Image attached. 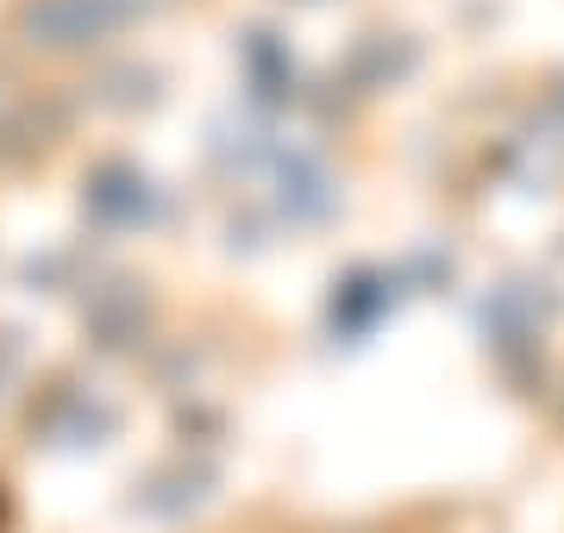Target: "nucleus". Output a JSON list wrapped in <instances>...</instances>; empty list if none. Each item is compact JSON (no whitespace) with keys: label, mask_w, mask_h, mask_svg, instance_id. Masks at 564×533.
I'll use <instances>...</instances> for the list:
<instances>
[{"label":"nucleus","mask_w":564,"mask_h":533,"mask_svg":"<svg viewBox=\"0 0 564 533\" xmlns=\"http://www.w3.org/2000/svg\"><path fill=\"white\" fill-rule=\"evenodd\" d=\"M126 25V0H32L25 7V32L44 51H82V44H107Z\"/></svg>","instance_id":"1"}]
</instances>
